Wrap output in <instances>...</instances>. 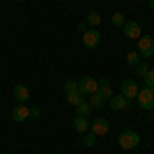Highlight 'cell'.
Returning a JSON list of instances; mask_svg holds the SVG:
<instances>
[{"instance_id":"603a6c76","label":"cell","mask_w":154,"mask_h":154,"mask_svg":"<svg viewBox=\"0 0 154 154\" xmlns=\"http://www.w3.org/2000/svg\"><path fill=\"white\" fill-rule=\"evenodd\" d=\"M95 142H97V136H95V134H86V136H84V140H82V144H84V146H88V148H91V146H95Z\"/></svg>"},{"instance_id":"6da1fadb","label":"cell","mask_w":154,"mask_h":154,"mask_svg":"<svg viewBox=\"0 0 154 154\" xmlns=\"http://www.w3.org/2000/svg\"><path fill=\"white\" fill-rule=\"evenodd\" d=\"M117 144L123 150H134V148L140 144V136H138V131H134V130H123L119 134Z\"/></svg>"},{"instance_id":"ac0fdd59","label":"cell","mask_w":154,"mask_h":154,"mask_svg":"<svg viewBox=\"0 0 154 154\" xmlns=\"http://www.w3.org/2000/svg\"><path fill=\"white\" fill-rule=\"evenodd\" d=\"M64 91H66V93H76V91H78V82H76V80H66Z\"/></svg>"},{"instance_id":"30bf717a","label":"cell","mask_w":154,"mask_h":154,"mask_svg":"<svg viewBox=\"0 0 154 154\" xmlns=\"http://www.w3.org/2000/svg\"><path fill=\"white\" fill-rule=\"evenodd\" d=\"M29 115H31V109H29V107H25L23 103H19V105L12 109V113H11V117L14 119V121H25Z\"/></svg>"},{"instance_id":"d4e9b609","label":"cell","mask_w":154,"mask_h":154,"mask_svg":"<svg viewBox=\"0 0 154 154\" xmlns=\"http://www.w3.org/2000/svg\"><path fill=\"white\" fill-rule=\"evenodd\" d=\"M78 31L84 33V31H86V23H78Z\"/></svg>"},{"instance_id":"44dd1931","label":"cell","mask_w":154,"mask_h":154,"mask_svg":"<svg viewBox=\"0 0 154 154\" xmlns=\"http://www.w3.org/2000/svg\"><path fill=\"white\" fill-rule=\"evenodd\" d=\"M113 25H115V27H123V25H125V19H123L121 12H113Z\"/></svg>"},{"instance_id":"5b68a950","label":"cell","mask_w":154,"mask_h":154,"mask_svg":"<svg viewBox=\"0 0 154 154\" xmlns=\"http://www.w3.org/2000/svg\"><path fill=\"white\" fill-rule=\"evenodd\" d=\"M82 41H84V45L86 48H97L99 43H101V33L97 31V29H86L82 33Z\"/></svg>"},{"instance_id":"e0dca14e","label":"cell","mask_w":154,"mask_h":154,"mask_svg":"<svg viewBox=\"0 0 154 154\" xmlns=\"http://www.w3.org/2000/svg\"><path fill=\"white\" fill-rule=\"evenodd\" d=\"M144 82H146V88H154V68L148 70V74L144 76Z\"/></svg>"},{"instance_id":"4316f807","label":"cell","mask_w":154,"mask_h":154,"mask_svg":"<svg viewBox=\"0 0 154 154\" xmlns=\"http://www.w3.org/2000/svg\"><path fill=\"white\" fill-rule=\"evenodd\" d=\"M17 2H25V0H17Z\"/></svg>"},{"instance_id":"ffe728a7","label":"cell","mask_w":154,"mask_h":154,"mask_svg":"<svg viewBox=\"0 0 154 154\" xmlns=\"http://www.w3.org/2000/svg\"><path fill=\"white\" fill-rule=\"evenodd\" d=\"M103 103H105V101L101 99V95H99V93H95V95H91V103H88L91 107H101Z\"/></svg>"},{"instance_id":"9a60e30c","label":"cell","mask_w":154,"mask_h":154,"mask_svg":"<svg viewBox=\"0 0 154 154\" xmlns=\"http://www.w3.org/2000/svg\"><path fill=\"white\" fill-rule=\"evenodd\" d=\"M76 111H78V115H80V117H88V115H91V105L82 101L80 105H76Z\"/></svg>"},{"instance_id":"83f0119b","label":"cell","mask_w":154,"mask_h":154,"mask_svg":"<svg viewBox=\"0 0 154 154\" xmlns=\"http://www.w3.org/2000/svg\"><path fill=\"white\" fill-rule=\"evenodd\" d=\"M115 2H117V0H115Z\"/></svg>"},{"instance_id":"3957f363","label":"cell","mask_w":154,"mask_h":154,"mask_svg":"<svg viewBox=\"0 0 154 154\" xmlns=\"http://www.w3.org/2000/svg\"><path fill=\"white\" fill-rule=\"evenodd\" d=\"M138 105L142 109H154V88H144L138 93Z\"/></svg>"},{"instance_id":"7a4b0ae2","label":"cell","mask_w":154,"mask_h":154,"mask_svg":"<svg viewBox=\"0 0 154 154\" xmlns=\"http://www.w3.org/2000/svg\"><path fill=\"white\" fill-rule=\"evenodd\" d=\"M138 54L144 56V58H152L154 56V37H150V35L140 37V41H138Z\"/></svg>"},{"instance_id":"cb8c5ba5","label":"cell","mask_w":154,"mask_h":154,"mask_svg":"<svg viewBox=\"0 0 154 154\" xmlns=\"http://www.w3.org/2000/svg\"><path fill=\"white\" fill-rule=\"evenodd\" d=\"M31 115H33V117H39L41 113H39V109H37V107H33V109H31Z\"/></svg>"},{"instance_id":"484cf974","label":"cell","mask_w":154,"mask_h":154,"mask_svg":"<svg viewBox=\"0 0 154 154\" xmlns=\"http://www.w3.org/2000/svg\"><path fill=\"white\" fill-rule=\"evenodd\" d=\"M150 8H152V11H154V0H150Z\"/></svg>"},{"instance_id":"2e32d148","label":"cell","mask_w":154,"mask_h":154,"mask_svg":"<svg viewBox=\"0 0 154 154\" xmlns=\"http://www.w3.org/2000/svg\"><path fill=\"white\" fill-rule=\"evenodd\" d=\"M99 23H101V14H99V12H88V17H86V25L97 27Z\"/></svg>"},{"instance_id":"f1b7e54d","label":"cell","mask_w":154,"mask_h":154,"mask_svg":"<svg viewBox=\"0 0 154 154\" xmlns=\"http://www.w3.org/2000/svg\"><path fill=\"white\" fill-rule=\"evenodd\" d=\"M0 154H2V152H0Z\"/></svg>"},{"instance_id":"4fadbf2b","label":"cell","mask_w":154,"mask_h":154,"mask_svg":"<svg viewBox=\"0 0 154 154\" xmlns=\"http://www.w3.org/2000/svg\"><path fill=\"white\" fill-rule=\"evenodd\" d=\"M72 128H74L76 131H80V134H84V131L88 130L91 125H88L86 117H80V115H76V117H74V121H72Z\"/></svg>"},{"instance_id":"7402d4cb","label":"cell","mask_w":154,"mask_h":154,"mask_svg":"<svg viewBox=\"0 0 154 154\" xmlns=\"http://www.w3.org/2000/svg\"><path fill=\"white\" fill-rule=\"evenodd\" d=\"M148 70H150V68H148V64H144V62H138V64H136V72H138L140 76H146Z\"/></svg>"},{"instance_id":"277c9868","label":"cell","mask_w":154,"mask_h":154,"mask_svg":"<svg viewBox=\"0 0 154 154\" xmlns=\"http://www.w3.org/2000/svg\"><path fill=\"white\" fill-rule=\"evenodd\" d=\"M78 91H80L82 95H95L97 91H99V84H97L95 78H91V76H84L82 80L78 82Z\"/></svg>"},{"instance_id":"8992f818","label":"cell","mask_w":154,"mask_h":154,"mask_svg":"<svg viewBox=\"0 0 154 154\" xmlns=\"http://www.w3.org/2000/svg\"><path fill=\"white\" fill-rule=\"evenodd\" d=\"M121 29H123V35L130 37V39H140V35H142V27H140V23H136V21L125 23Z\"/></svg>"},{"instance_id":"5bb4252c","label":"cell","mask_w":154,"mask_h":154,"mask_svg":"<svg viewBox=\"0 0 154 154\" xmlns=\"http://www.w3.org/2000/svg\"><path fill=\"white\" fill-rule=\"evenodd\" d=\"M66 101L74 107L80 105V103H82V93H80V91H76V93H66Z\"/></svg>"},{"instance_id":"52a82bcc","label":"cell","mask_w":154,"mask_h":154,"mask_svg":"<svg viewBox=\"0 0 154 154\" xmlns=\"http://www.w3.org/2000/svg\"><path fill=\"white\" fill-rule=\"evenodd\" d=\"M109 103H111V109H113V111L131 109V101H130V99H125L123 95H113L111 99H109Z\"/></svg>"},{"instance_id":"ba28073f","label":"cell","mask_w":154,"mask_h":154,"mask_svg":"<svg viewBox=\"0 0 154 154\" xmlns=\"http://www.w3.org/2000/svg\"><path fill=\"white\" fill-rule=\"evenodd\" d=\"M138 84H136V80H123L121 82V95L125 97V99H134V97H138Z\"/></svg>"},{"instance_id":"7c38bea8","label":"cell","mask_w":154,"mask_h":154,"mask_svg":"<svg viewBox=\"0 0 154 154\" xmlns=\"http://www.w3.org/2000/svg\"><path fill=\"white\" fill-rule=\"evenodd\" d=\"M12 97H14L19 103H25V101L29 99V88H27L25 84H17V86L12 88Z\"/></svg>"},{"instance_id":"d6986e66","label":"cell","mask_w":154,"mask_h":154,"mask_svg":"<svg viewBox=\"0 0 154 154\" xmlns=\"http://www.w3.org/2000/svg\"><path fill=\"white\" fill-rule=\"evenodd\" d=\"M125 60H128V64H130V66H136V64H138V60H140V54H138V51H130V54L125 56Z\"/></svg>"},{"instance_id":"8fae6325","label":"cell","mask_w":154,"mask_h":154,"mask_svg":"<svg viewBox=\"0 0 154 154\" xmlns=\"http://www.w3.org/2000/svg\"><path fill=\"white\" fill-rule=\"evenodd\" d=\"M99 95H101V99L103 101H109L111 97H113V91H111V86H109V78H99Z\"/></svg>"},{"instance_id":"9c48e42d","label":"cell","mask_w":154,"mask_h":154,"mask_svg":"<svg viewBox=\"0 0 154 154\" xmlns=\"http://www.w3.org/2000/svg\"><path fill=\"white\" fill-rule=\"evenodd\" d=\"M91 134H95L97 138L99 136H105L107 131H109V121H107L105 117H97L95 121H93V125H91Z\"/></svg>"}]
</instances>
